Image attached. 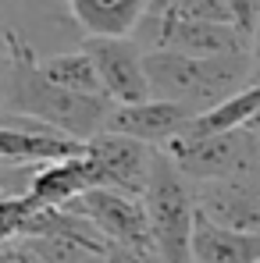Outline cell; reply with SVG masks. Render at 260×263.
<instances>
[{"label":"cell","instance_id":"obj_1","mask_svg":"<svg viewBox=\"0 0 260 263\" xmlns=\"http://www.w3.org/2000/svg\"><path fill=\"white\" fill-rule=\"evenodd\" d=\"M114 103L107 96H82L72 89L50 82L40 68L36 50L25 43V36L11 32V71L0 96V114H18L25 121H36L46 128H57L79 142L107 132Z\"/></svg>","mask_w":260,"mask_h":263},{"label":"cell","instance_id":"obj_2","mask_svg":"<svg viewBox=\"0 0 260 263\" xmlns=\"http://www.w3.org/2000/svg\"><path fill=\"white\" fill-rule=\"evenodd\" d=\"M146 79L153 100H171L203 114L253 82L250 53L193 57L178 50H146Z\"/></svg>","mask_w":260,"mask_h":263},{"label":"cell","instance_id":"obj_3","mask_svg":"<svg viewBox=\"0 0 260 263\" xmlns=\"http://www.w3.org/2000/svg\"><path fill=\"white\" fill-rule=\"evenodd\" d=\"M143 206L150 217L153 246L164 263H193V228H196V185L182 175V167L161 149L153 160V175L143 192Z\"/></svg>","mask_w":260,"mask_h":263},{"label":"cell","instance_id":"obj_4","mask_svg":"<svg viewBox=\"0 0 260 263\" xmlns=\"http://www.w3.org/2000/svg\"><path fill=\"white\" fill-rule=\"evenodd\" d=\"M182 175L193 181H217L260 171V135L250 125L217 135H196V139H175L164 149Z\"/></svg>","mask_w":260,"mask_h":263},{"label":"cell","instance_id":"obj_5","mask_svg":"<svg viewBox=\"0 0 260 263\" xmlns=\"http://www.w3.org/2000/svg\"><path fill=\"white\" fill-rule=\"evenodd\" d=\"M157 146H146L139 139H129L122 132H100L86 142V157L96 175V189H114L143 199L150 175H153V160H157Z\"/></svg>","mask_w":260,"mask_h":263},{"label":"cell","instance_id":"obj_6","mask_svg":"<svg viewBox=\"0 0 260 263\" xmlns=\"http://www.w3.org/2000/svg\"><path fill=\"white\" fill-rule=\"evenodd\" d=\"M68 206L79 210V214H86L111 246L139 249V253H157L143 199L125 196V192H114V189H89L79 199H72Z\"/></svg>","mask_w":260,"mask_h":263},{"label":"cell","instance_id":"obj_7","mask_svg":"<svg viewBox=\"0 0 260 263\" xmlns=\"http://www.w3.org/2000/svg\"><path fill=\"white\" fill-rule=\"evenodd\" d=\"M89 57L100 71V82L111 103H143L150 100L146 79V46L132 36H86Z\"/></svg>","mask_w":260,"mask_h":263},{"label":"cell","instance_id":"obj_8","mask_svg":"<svg viewBox=\"0 0 260 263\" xmlns=\"http://www.w3.org/2000/svg\"><path fill=\"white\" fill-rule=\"evenodd\" d=\"M82 149L86 142L64 132L25 121L18 114H0V160L7 164H54V160L79 157Z\"/></svg>","mask_w":260,"mask_h":263},{"label":"cell","instance_id":"obj_9","mask_svg":"<svg viewBox=\"0 0 260 263\" xmlns=\"http://www.w3.org/2000/svg\"><path fill=\"white\" fill-rule=\"evenodd\" d=\"M196 185V206L217 224L260 231V171L217 181H193Z\"/></svg>","mask_w":260,"mask_h":263},{"label":"cell","instance_id":"obj_10","mask_svg":"<svg viewBox=\"0 0 260 263\" xmlns=\"http://www.w3.org/2000/svg\"><path fill=\"white\" fill-rule=\"evenodd\" d=\"M150 50H178L193 57H228L250 53V32L235 22H196V18H168Z\"/></svg>","mask_w":260,"mask_h":263},{"label":"cell","instance_id":"obj_11","mask_svg":"<svg viewBox=\"0 0 260 263\" xmlns=\"http://www.w3.org/2000/svg\"><path fill=\"white\" fill-rule=\"evenodd\" d=\"M193 121V110L171 103V100H143V103H114L107 132H122L129 139H139L146 146L168 149L175 139L185 132V125Z\"/></svg>","mask_w":260,"mask_h":263},{"label":"cell","instance_id":"obj_12","mask_svg":"<svg viewBox=\"0 0 260 263\" xmlns=\"http://www.w3.org/2000/svg\"><path fill=\"white\" fill-rule=\"evenodd\" d=\"M193 263H260V231H239L196 214Z\"/></svg>","mask_w":260,"mask_h":263},{"label":"cell","instance_id":"obj_13","mask_svg":"<svg viewBox=\"0 0 260 263\" xmlns=\"http://www.w3.org/2000/svg\"><path fill=\"white\" fill-rule=\"evenodd\" d=\"M89 189H96V175H93V164H89L86 149H82L79 157L43 164L32 178L29 196L43 206H68L72 199H79Z\"/></svg>","mask_w":260,"mask_h":263},{"label":"cell","instance_id":"obj_14","mask_svg":"<svg viewBox=\"0 0 260 263\" xmlns=\"http://www.w3.org/2000/svg\"><path fill=\"white\" fill-rule=\"evenodd\" d=\"M150 0H68L75 25L86 36H132L146 18Z\"/></svg>","mask_w":260,"mask_h":263},{"label":"cell","instance_id":"obj_15","mask_svg":"<svg viewBox=\"0 0 260 263\" xmlns=\"http://www.w3.org/2000/svg\"><path fill=\"white\" fill-rule=\"evenodd\" d=\"M43 75L57 86L72 89V92H82V96H107L103 92V82H100V71L93 64L86 46L79 50H64V53H50L40 61Z\"/></svg>","mask_w":260,"mask_h":263},{"label":"cell","instance_id":"obj_16","mask_svg":"<svg viewBox=\"0 0 260 263\" xmlns=\"http://www.w3.org/2000/svg\"><path fill=\"white\" fill-rule=\"evenodd\" d=\"M25 242L43 256V263H93L100 256V253L86 249L82 242L61 238V235H32V238H25Z\"/></svg>","mask_w":260,"mask_h":263},{"label":"cell","instance_id":"obj_17","mask_svg":"<svg viewBox=\"0 0 260 263\" xmlns=\"http://www.w3.org/2000/svg\"><path fill=\"white\" fill-rule=\"evenodd\" d=\"M43 203H36L32 196H0V242L11 238H25L29 220Z\"/></svg>","mask_w":260,"mask_h":263},{"label":"cell","instance_id":"obj_18","mask_svg":"<svg viewBox=\"0 0 260 263\" xmlns=\"http://www.w3.org/2000/svg\"><path fill=\"white\" fill-rule=\"evenodd\" d=\"M175 18H196V22H235V11L228 0H178L171 11ZM239 25V22H235ZM242 29V25H239ZM246 32V29H242Z\"/></svg>","mask_w":260,"mask_h":263},{"label":"cell","instance_id":"obj_19","mask_svg":"<svg viewBox=\"0 0 260 263\" xmlns=\"http://www.w3.org/2000/svg\"><path fill=\"white\" fill-rule=\"evenodd\" d=\"M175 4L178 0H150V7H146V18H143V25L135 29V40L146 46H153V40H157V32H161V25L171 18V11H175Z\"/></svg>","mask_w":260,"mask_h":263},{"label":"cell","instance_id":"obj_20","mask_svg":"<svg viewBox=\"0 0 260 263\" xmlns=\"http://www.w3.org/2000/svg\"><path fill=\"white\" fill-rule=\"evenodd\" d=\"M0 263H43V256L25 238H11V242H0Z\"/></svg>","mask_w":260,"mask_h":263},{"label":"cell","instance_id":"obj_21","mask_svg":"<svg viewBox=\"0 0 260 263\" xmlns=\"http://www.w3.org/2000/svg\"><path fill=\"white\" fill-rule=\"evenodd\" d=\"M228 7L235 11V22L253 36L257 29V18H260V0H228Z\"/></svg>","mask_w":260,"mask_h":263},{"label":"cell","instance_id":"obj_22","mask_svg":"<svg viewBox=\"0 0 260 263\" xmlns=\"http://www.w3.org/2000/svg\"><path fill=\"white\" fill-rule=\"evenodd\" d=\"M107 263H164L157 253H139V249H122V246H111Z\"/></svg>","mask_w":260,"mask_h":263},{"label":"cell","instance_id":"obj_23","mask_svg":"<svg viewBox=\"0 0 260 263\" xmlns=\"http://www.w3.org/2000/svg\"><path fill=\"white\" fill-rule=\"evenodd\" d=\"M11 25L0 18V96H4V82H7V71H11Z\"/></svg>","mask_w":260,"mask_h":263},{"label":"cell","instance_id":"obj_24","mask_svg":"<svg viewBox=\"0 0 260 263\" xmlns=\"http://www.w3.org/2000/svg\"><path fill=\"white\" fill-rule=\"evenodd\" d=\"M250 64H253V82H260V18L253 36H250Z\"/></svg>","mask_w":260,"mask_h":263},{"label":"cell","instance_id":"obj_25","mask_svg":"<svg viewBox=\"0 0 260 263\" xmlns=\"http://www.w3.org/2000/svg\"><path fill=\"white\" fill-rule=\"evenodd\" d=\"M250 128H253V132H257V135H260V110H257V114H253V121H250Z\"/></svg>","mask_w":260,"mask_h":263},{"label":"cell","instance_id":"obj_26","mask_svg":"<svg viewBox=\"0 0 260 263\" xmlns=\"http://www.w3.org/2000/svg\"><path fill=\"white\" fill-rule=\"evenodd\" d=\"M93 263H107V256H96V260H93Z\"/></svg>","mask_w":260,"mask_h":263}]
</instances>
